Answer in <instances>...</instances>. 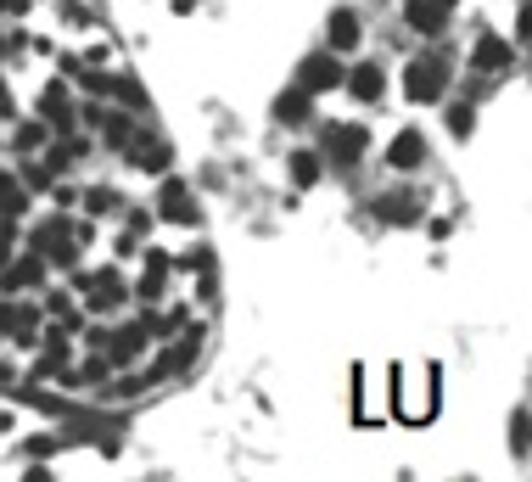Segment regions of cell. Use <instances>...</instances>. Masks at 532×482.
<instances>
[{
    "label": "cell",
    "instance_id": "7a4b0ae2",
    "mask_svg": "<svg viewBox=\"0 0 532 482\" xmlns=\"http://www.w3.org/2000/svg\"><path fill=\"white\" fill-rule=\"evenodd\" d=\"M359 152H364V129H353V124L331 129V157H336V163H353Z\"/></svg>",
    "mask_w": 532,
    "mask_h": 482
},
{
    "label": "cell",
    "instance_id": "5b68a950",
    "mask_svg": "<svg viewBox=\"0 0 532 482\" xmlns=\"http://www.w3.org/2000/svg\"><path fill=\"white\" fill-rule=\"evenodd\" d=\"M348 90H353V101H376L381 96V73L376 68H353L348 73Z\"/></svg>",
    "mask_w": 532,
    "mask_h": 482
},
{
    "label": "cell",
    "instance_id": "ba28073f",
    "mask_svg": "<svg viewBox=\"0 0 532 482\" xmlns=\"http://www.w3.org/2000/svg\"><path fill=\"white\" fill-rule=\"evenodd\" d=\"M409 23H415V29H443V12H437L432 0H409Z\"/></svg>",
    "mask_w": 532,
    "mask_h": 482
},
{
    "label": "cell",
    "instance_id": "5bb4252c",
    "mask_svg": "<svg viewBox=\"0 0 532 482\" xmlns=\"http://www.w3.org/2000/svg\"><path fill=\"white\" fill-rule=\"evenodd\" d=\"M23 482H51V477H45V471H28V477Z\"/></svg>",
    "mask_w": 532,
    "mask_h": 482
},
{
    "label": "cell",
    "instance_id": "8992f818",
    "mask_svg": "<svg viewBox=\"0 0 532 482\" xmlns=\"http://www.w3.org/2000/svg\"><path fill=\"white\" fill-rule=\"evenodd\" d=\"M353 40H359V17H353V12H336V17H331V45H336V51H353Z\"/></svg>",
    "mask_w": 532,
    "mask_h": 482
},
{
    "label": "cell",
    "instance_id": "8fae6325",
    "mask_svg": "<svg viewBox=\"0 0 532 482\" xmlns=\"http://www.w3.org/2000/svg\"><path fill=\"white\" fill-rule=\"evenodd\" d=\"M303 113H308V90H292L286 101H275V118H286V124H297Z\"/></svg>",
    "mask_w": 532,
    "mask_h": 482
},
{
    "label": "cell",
    "instance_id": "4fadbf2b",
    "mask_svg": "<svg viewBox=\"0 0 532 482\" xmlns=\"http://www.w3.org/2000/svg\"><path fill=\"white\" fill-rule=\"evenodd\" d=\"M510 443H516V454L532 449V421H527V415H516V426H510Z\"/></svg>",
    "mask_w": 532,
    "mask_h": 482
},
{
    "label": "cell",
    "instance_id": "7c38bea8",
    "mask_svg": "<svg viewBox=\"0 0 532 482\" xmlns=\"http://www.w3.org/2000/svg\"><path fill=\"white\" fill-rule=\"evenodd\" d=\"M476 62H482V68H504V62H510V51H504V45L488 34V40L476 45Z\"/></svg>",
    "mask_w": 532,
    "mask_h": 482
},
{
    "label": "cell",
    "instance_id": "52a82bcc",
    "mask_svg": "<svg viewBox=\"0 0 532 482\" xmlns=\"http://www.w3.org/2000/svg\"><path fill=\"white\" fill-rule=\"evenodd\" d=\"M163 213H168V219H180V225L196 213V208H191V197H185V185H174V180L163 185Z\"/></svg>",
    "mask_w": 532,
    "mask_h": 482
},
{
    "label": "cell",
    "instance_id": "9c48e42d",
    "mask_svg": "<svg viewBox=\"0 0 532 482\" xmlns=\"http://www.w3.org/2000/svg\"><path fill=\"white\" fill-rule=\"evenodd\" d=\"M376 213H381V219H404V225H415V202H409V197H381L376 202Z\"/></svg>",
    "mask_w": 532,
    "mask_h": 482
},
{
    "label": "cell",
    "instance_id": "30bf717a",
    "mask_svg": "<svg viewBox=\"0 0 532 482\" xmlns=\"http://www.w3.org/2000/svg\"><path fill=\"white\" fill-rule=\"evenodd\" d=\"M292 180H297V185H314V180H320V157H314V152H297V157H292Z\"/></svg>",
    "mask_w": 532,
    "mask_h": 482
},
{
    "label": "cell",
    "instance_id": "6da1fadb",
    "mask_svg": "<svg viewBox=\"0 0 532 482\" xmlns=\"http://www.w3.org/2000/svg\"><path fill=\"white\" fill-rule=\"evenodd\" d=\"M404 85H409V101H437L443 96V62H415V68L404 73Z\"/></svg>",
    "mask_w": 532,
    "mask_h": 482
},
{
    "label": "cell",
    "instance_id": "277c9868",
    "mask_svg": "<svg viewBox=\"0 0 532 482\" xmlns=\"http://www.w3.org/2000/svg\"><path fill=\"white\" fill-rule=\"evenodd\" d=\"M387 157H392V169H415L420 157H426V146H420V135H398Z\"/></svg>",
    "mask_w": 532,
    "mask_h": 482
},
{
    "label": "cell",
    "instance_id": "3957f363",
    "mask_svg": "<svg viewBox=\"0 0 532 482\" xmlns=\"http://www.w3.org/2000/svg\"><path fill=\"white\" fill-rule=\"evenodd\" d=\"M336 79H342V68H336V57H314V62H308V68H303V85H308V90H331Z\"/></svg>",
    "mask_w": 532,
    "mask_h": 482
}]
</instances>
